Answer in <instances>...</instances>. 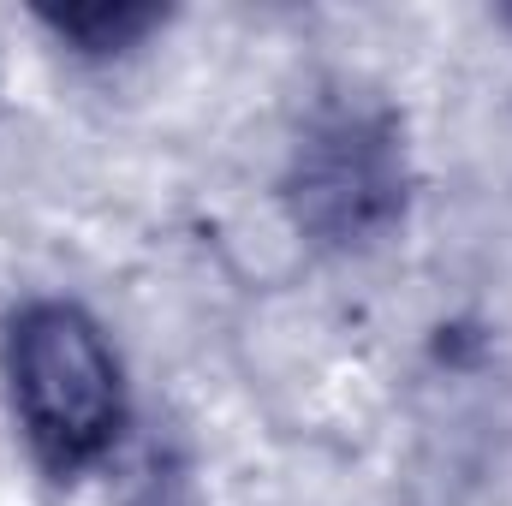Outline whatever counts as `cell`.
Listing matches in <instances>:
<instances>
[{"instance_id": "obj_1", "label": "cell", "mask_w": 512, "mask_h": 506, "mask_svg": "<svg viewBox=\"0 0 512 506\" xmlns=\"http://www.w3.org/2000/svg\"><path fill=\"white\" fill-rule=\"evenodd\" d=\"M0 405L18 453L54 489L102 477L137 423L126 352L78 292H24L6 304Z\"/></svg>"}, {"instance_id": "obj_2", "label": "cell", "mask_w": 512, "mask_h": 506, "mask_svg": "<svg viewBox=\"0 0 512 506\" xmlns=\"http://www.w3.org/2000/svg\"><path fill=\"white\" fill-rule=\"evenodd\" d=\"M274 203L286 233L322 262L387 251L417 209V155L399 102L358 78L316 84L286 131Z\"/></svg>"}, {"instance_id": "obj_3", "label": "cell", "mask_w": 512, "mask_h": 506, "mask_svg": "<svg viewBox=\"0 0 512 506\" xmlns=\"http://www.w3.org/2000/svg\"><path fill=\"white\" fill-rule=\"evenodd\" d=\"M30 24L48 36V48L84 72H114L137 60L155 36L173 30V6L155 0H90V6H36Z\"/></svg>"}, {"instance_id": "obj_4", "label": "cell", "mask_w": 512, "mask_h": 506, "mask_svg": "<svg viewBox=\"0 0 512 506\" xmlns=\"http://www.w3.org/2000/svg\"><path fill=\"white\" fill-rule=\"evenodd\" d=\"M495 24H507V30H512V6H501V12H495Z\"/></svg>"}]
</instances>
